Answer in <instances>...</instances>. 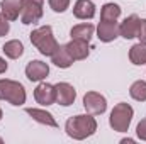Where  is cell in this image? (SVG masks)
Listing matches in <instances>:
<instances>
[{
  "label": "cell",
  "instance_id": "26",
  "mask_svg": "<svg viewBox=\"0 0 146 144\" xmlns=\"http://www.w3.org/2000/svg\"><path fill=\"white\" fill-rule=\"evenodd\" d=\"M7 71V63H5V59L3 58H0V75L2 73H5Z\"/></svg>",
  "mask_w": 146,
  "mask_h": 144
},
{
  "label": "cell",
  "instance_id": "10",
  "mask_svg": "<svg viewBox=\"0 0 146 144\" xmlns=\"http://www.w3.org/2000/svg\"><path fill=\"white\" fill-rule=\"evenodd\" d=\"M48 75H49V66L46 63L39 61V59H34V61L27 63V66H26V76L31 81H41Z\"/></svg>",
  "mask_w": 146,
  "mask_h": 144
},
{
  "label": "cell",
  "instance_id": "22",
  "mask_svg": "<svg viewBox=\"0 0 146 144\" xmlns=\"http://www.w3.org/2000/svg\"><path fill=\"white\" fill-rule=\"evenodd\" d=\"M70 5V0H49V7L54 10V12H65Z\"/></svg>",
  "mask_w": 146,
  "mask_h": 144
},
{
  "label": "cell",
  "instance_id": "7",
  "mask_svg": "<svg viewBox=\"0 0 146 144\" xmlns=\"http://www.w3.org/2000/svg\"><path fill=\"white\" fill-rule=\"evenodd\" d=\"M54 92H56V102L60 105H63V107H70L75 102V98H76L75 88L70 83H65V81L54 85Z\"/></svg>",
  "mask_w": 146,
  "mask_h": 144
},
{
  "label": "cell",
  "instance_id": "3",
  "mask_svg": "<svg viewBox=\"0 0 146 144\" xmlns=\"http://www.w3.org/2000/svg\"><path fill=\"white\" fill-rule=\"evenodd\" d=\"M133 114H134V110L129 104H124V102L117 104L110 112V117H109L110 127L114 131H117V132H126L129 129L131 120H133Z\"/></svg>",
  "mask_w": 146,
  "mask_h": 144
},
{
  "label": "cell",
  "instance_id": "13",
  "mask_svg": "<svg viewBox=\"0 0 146 144\" xmlns=\"http://www.w3.org/2000/svg\"><path fill=\"white\" fill-rule=\"evenodd\" d=\"M66 49L68 53L72 54V58L76 61V59H85L90 53V48H88V42L85 41H78V39H72L68 44H66Z\"/></svg>",
  "mask_w": 146,
  "mask_h": 144
},
{
  "label": "cell",
  "instance_id": "9",
  "mask_svg": "<svg viewBox=\"0 0 146 144\" xmlns=\"http://www.w3.org/2000/svg\"><path fill=\"white\" fill-rule=\"evenodd\" d=\"M97 34L102 42H110L119 36V24L117 20H102L97 27Z\"/></svg>",
  "mask_w": 146,
  "mask_h": 144
},
{
  "label": "cell",
  "instance_id": "11",
  "mask_svg": "<svg viewBox=\"0 0 146 144\" xmlns=\"http://www.w3.org/2000/svg\"><path fill=\"white\" fill-rule=\"evenodd\" d=\"M139 17L138 15H129L124 19V22L119 26V36H122L124 39H133L138 34V27H139Z\"/></svg>",
  "mask_w": 146,
  "mask_h": 144
},
{
  "label": "cell",
  "instance_id": "17",
  "mask_svg": "<svg viewBox=\"0 0 146 144\" xmlns=\"http://www.w3.org/2000/svg\"><path fill=\"white\" fill-rule=\"evenodd\" d=\"M94 26L92 24H78V26H75L72 27V31H70V36L72 39H78V41H85V42H88L92 36H94Z\"/></svg>",
  "mask_w": 146,
  "mask_h": 144
},
{
  "label": "cell",
  "instance_id": "18",
  "mask_svg": "<svg viewBox=\"0 0 146 144\" xmlns=\"http://www.w3.org/2000/svg\"><path fill=\"white\" fill-rule=\"evenodd\" d=\"M2 51L5 53L7 58H10V59H17V58H21V56L24 54V46H22L21 41L12 39V41H9V42L3 44Z\"/></svg>",
  "mask_w": 146,
  "mask_h": 144
},
{
  "label": "cell",
  "instance_id": "4",
  "mask_svg": "<svg viewBox=\"0 0 146 144\" xmlns=\"http://www.w3.org/2000/svg\"><path fill=\"white\" fill-rule=\"evenodd\" d=\"M0 100H7L12 105H22L26 102V90L19 81L0 80Z\"/></svg>",
  "mask_w": 146,
  "mask_h": 144
},
{
  "label": "cell",
  "instance_id": "19",
  "mask_svg": "<svg viewBox=\"0 0 146 144\" xmlns=\"http://www.w3.org/2000/svg\"><path fill=\"white\" fill-rule=\"evenodd\" d=\"M129 59L133 65H145L146 63V42H138L129 49Z\"/></svg>",
  "mask_w": 146,
  "mask_h": 144
},
{
  "label": "cell",
  "instance_id": "23",
  "mask_svg": "<svg viewBox=\"0 0 146 144\" xmlns=\"http://www.w3.org/2000/svg\"><path fill=\"white\" fill-rule=\"evenodd\" d=\"M136 37H139V42H146V19L139 20V27H138Z\"/></svg>",
  "mask_w": 146,
  "mask_h": 144
},
{
  "label": "cell",
  "instance_id": "8",
  "mask_svg": "<svg viewBox=\"0 0 146 144\" xmlns=\"http://www.w3.org/2000/svg\"><path fill=\"white\" fill-rule=\"evenodd\" d=\"M34 98L37 104L41 105H53L56 102V92L54 87L49 83H41L37 85V88L34 90Z\"/></svg>",
  "mask_w": 146,
  "mask_h": 144
},
{
  "label": "cell",
  "instance_id": "27",
  "mask_svg": "<svg viewBox=\"0 0 146 144\" xmlns=\"http://www.w3.org/2000/svg\"><path fill=\"white\" fill-rule=\"evenodd\" d=\"M2 115H3V114H2V108H0V119H2Z\"/></svg>",
  "mask_w": 146,
  "mask_h": 144
},
{
  "label": "cell",
  "instance_id": "12",
  "mask_svg": "<svg viewBox=\"0 0 146 144\" xmlns=\"http://www.w3.org/2000/svg\"><path fill=\"white\" fill-rule=\"evenodd\" d=\"M0 7L7 20H15L22 12V0H2Z\"/></svg>",
  "mask_w": 146,
  "mask_h": 144
},
{
  "label": "cell",
  "instance_id": "6",
  "mask_svg": "<svg viewBox=\"0 0 146 144\" xmlns=\"http://www.w3.org/2000/svg\"><path fill=\"white\" fill-rule=\"evenodd\" d=\"M83 107L92 115H100L107 108V100L104 95H100L97 92H87L83 97Z\"/></svg>",
  "mask_w": 146,
  "mask_h": 144
},
{
  "label": "cell",
  "instance_id": "25",
  "mask_svg": "<svg viewBox=\"0 0 146 144\" xmlns=\"http://www.w3.org/2000/svg\"><path fill=\"white\" fill-rule=\"evenodd\" d=\"M9 29H10L9 20L5 19V15H3V14H0V36H5V34L9 32Z\"/></svg>",
  "mask_w": 146,
  "mask_h": 144
},
{
  "label": "cell",
  "instance_id": "20",
  "mask_svg": "<svg viewBox=\"0 0 146 144\" xmlns=\"http://www.w3.org/2000/svg\"><path fill=\"white\" fill-rule=\"evenodd\" d=\"M121 15V7L117 3H106L100 10V20H117Z\"/></svg>",
  "mask_w": 146,
  "mask_h": 144
},
{
  "label": "cell",
  "instance_id": "5",
  "mask_svg": "<svg viewBox=\"0 0 146 144\" xmlns=\"http://www.w3.org/2000/svg\"><path fill=\"white\" fill-rule=\"evenodd\" d=\"M42 5L44 0H22V12H21V20L22 24H36L42 17Z\"/></svg>",
  "mask_w": 146,
  "mask_h": 144
},
{
  "label": "cell",
  "instance_id": "1",
  "mask_svg": "<svg viewBox=\"0 0 146 144\" xmlns=\"http://www.w3.org/2000/svg\"><path fill=\"white\" fill-rule=\"evenodd\" d=\"M65 129L70 137L82 141V139L90 137L97 131V120L92 115H75L66 120Z\"/></svg>",
  "mask_w": 146,
  "mask_h": 144
},
{
  "label": "cell",
  "instance_id": "21",
  "mask_svg": "<svg viewBox=\"0 0 146 144\" xmlns=\"http://www.w3.org/2000/svg\"><path fill=\"white\" fill-rule=\"evenodd\" d=\"M129 95L138 102H146V81L143 80L134 81L129 88Z\"/></svg>",
  "mask_w": 146,
  "mask_h": 144
},
{
  "label": "cell",
  "instance_id": "24",
  "mask_svg": "<svg viewBox=\"0 0 146 144\" xmlns=\"http://www.w3.org/2000/svg\"><path fill=\"white\" fill-rule=\"evenodd\" d=\"M136 134H138V137H139L141 141H146V119H143V120L138 124V127H136Z\"/></svg>",
  "mask_w": 146,
  "mask_h": 144
},
{
  "label": "cell",
  "instance_id": "28",
  "mask_svg": "<svg viewBox=\"0 0 146 144\" xmlns=\"http://www.w3.org/2000/svg\"><path fill=\"white\" fill-rule=\"evenodd\" d=\"M2 143H3V141H2V137H0V144H2Z\"/></svg>",
  "mask_w": 146,
  "mask_h": 144
},
{
  "label": "cell",
  "instance_id": "14",
  "mask_svg": "<svg viewBox=\"0 0 146 144\" xmlns=\"http://www.w3.org/2000/svg\"><path fill=\"white\" fill-rule=\"evenodd\" d=\"M73 14L76 19H92L95 15V5L92 0H76Z\"/></svg>",
  "mask_w": 146,
  "mask_h": 144
},
{
  "label": "cell",
  "instance_id": "2",
  "mask_svg": "<svg viewBox=\"0 0 146 144\" xmlns=\"http://www.w3.org/2000/svg\"><path fill=\"white\" fill-rule=\"evenodd\" d=\"M29 37H31V42L36 46V49H39V53L44 54V56H53L56 53V49L60 48V44L56 42V39L53 36L51 26L37 27L31 32Z\"/></svg>",
  "mask_w": 146,
  "mask_h": 144
},
{
  "label": "cell",
  "instance_id": "15",
  "mask_svg": "<svg viewBox=\"0 0 146 144\" xmlns=\"http://www.w3.org/2000/svg\"><path fill=\"white\" fill-rule=\"evenodd\" d=\"M26 112L36 120L39 124H44V126H49V127H58V122L54 120V117L49 114V112H46V110H41V108H26Z\"/></svg>",
  "mask_w": 146,
  "mask_h": 144
},
{
  "label": "cell",
  "instance_id": "16",
  "mask_svg": "<svg viewBox=\"0 0 146 144\" xmlns=\"http://www.w3.org/2000/svg\"><path fill=\"white\" fill-rule=\"evenodd\" d=\"M51 59H53V63L58 66V68H70L73 65V59L72 54L68 53V49H66V46H60L58 49H56V53L51 56Z\"/></svg>",
  "mask_w": 146,
  "mask_h": 144
}]
</instances>
